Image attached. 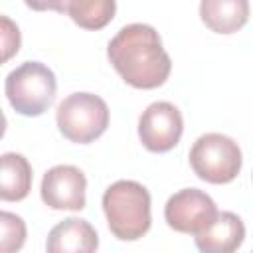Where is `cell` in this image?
Here are the masks:
<instances>
[{
	"mask_svg": "<svg viewBox=\"0 0 253 253\" xmlns=\"http://www.w3.org/2000/svg\"><path fill=\"white\" fill-rule=\"evenodd\" d=\"M2 47H4V55H2L4 61H8L20 49V30L8 16H2Z\"/></svg>",
	"mask_w": 253,
	"mask_h": 253,
	"instance_id": "9a60e30c",
	"label": "cell"
},
{
	"mask_svg": "<svg viewBox=\"0 0 253 253\" xmlns=\"http://www.w3.org/2000/svg\"><path fill=\"white\" fill-rule=\"evenodd\" d=\"M182 130V113L168 101H156L148 105L138 119V138L150 152L162 154L172 150L180 142Z\"/></svg>",
	"mask_w": 253,
	"mask_h": 253,
	"instance_id": "52a82bcc",
	"label": "cell"
},
{
	"mask_svg": "<svg viewBox=\"0 0 253 253\" xmlns=\"http://www.w3.org/2000/svg\"><path fill=\"white\" fill-rule=\"evenodd\" d=\"M243 156L239 144L221 134H202L190 148V166L194 174L210 184H229L241 172Z\"/></svg>",
	"mask_w": 253,
	"mask_h": 253,
	"instance_id": "5b68a950",
	"label": "cell"
},
{
	"mask_svg": "<svg viewBox=\"0 0 253 253\" xmlns=\"http://www.w3.org/2000/svg\"><path fill=\"white\" fill-rule=\"evenodd\" d=\"M196 247L204 253H231L241 247L245 239V225L239 215L219 211L215 221L196 237Z\"/></svg>",
	"mask_w": 253,
	"mask_h": 253,
	"instance_id": "30bf717a",
	"label": "cell"
},
{
	"mask_svg": "<svg viewBox=\"0 0 253 253\" xmlns=\"http://www.w3.org/2000/svg\"><path fill=\"white\" fill-rule=\"evenodd\" d=\"M32 166L26 156L4 152L0 158V198L4 202H20L32 190Z\"/></svg>",
	"mask_w": 253,
	"mask_h": 253,
	"instance_id": "7c38bea8",
	"label": "cell"
},
{
	"mask_svg": "<svg viewBox=\"0 0 253 253\" xmlns=\"http://www.w3.org/2000/svg\"><path fill=\"white\" fill-rule=\"evenodd\" d=\"M28 8L36 10V12H59L63 14L67 10V0H24Z\"/></svg>",
	"mask_w": 253,
	"mask_h": 253,
	"instance_id": "2e32d148",
	"label": "cell"
},
{
	"mask_svg": "<svg viewBox=\"0 0 253 253\" xmlns=\"http://www.w3.org/2000/svg\"><path fill=\"white\" fill-rule=\"evenodd\" d=\"M115 0H67L65 14L83 30H103L115 18Z\"/></svg>",
	"mask_w": 253,
	"mask_h": 253,
	"instance_id": "4fadbf2b",
	"label": "cell"
},
{
	"mask_svg": "<svg viewBox=\"0 0 253 253\" xmlns=\"http://www.w3.org/2000/svg\"><path fill=\"white\" fill-rule=\"evenodd\" d=\"M103 211L111 233L121 241H136L150 229V194L134 180H119L103 194Z\"/></svg>",
	"mask_w": 253,
	"mask_h": 253,
	"instance_id": "7a4b0ae2",
	"label": "cell"
},
{
	"mask_svg": "<svg viewBox=\"0 0 253 253\" xmlns=\"http://www.w3.org/2000/svg\"><path fill=\"white\" fill-rule=\"evenodd\" d=\"M99 247V235L87 219L67 217L59 221L47 235L45 249L49 253H91Z\"/></svg>",
	"mask_w": 253,
	"mask_h": 253,
	"instance_id": "9c48e42d",
	"label": "cell"
},
{
	"mask_svg": "<svg viewBox=\"0 0 253 253\" xmlns=\"http://www.w3.org/2000/svg\"><path fill=\"white\" fill-rule=\"evenodd\" d=\"M200 18L215 34H235L249 20V0H202Z\"/></svg>",
	"mask_w": 253,
	"mask_h": 253,
	"instance_id": "8fae6325",
	"label": "cell"
},
{
	"mask_svg": "<svg viewBox=\"0 0 253 253\" xmlns=\"http://www.w3.org/2000/svg\"><path fill=\"white\" fill-rule=\"evenodd\" d=\"M57 91L53 71L40 61H26L8 73L4 93L10 107L24 117H38L45 113Z\"/></svg>",
	"mask_w": 253,
	"mask_h": 253,
	"instance_id": "3957f363",
	"label": "cell"
},
{
	"mask_svg": "<svg viewBox=\"0 0 253 253\" xmlns=\"http://www.w3.org/2000/svg\"><path fill=\"white\" fill-rule=\"evenodd\" d=\"M0 227H2L0 249L4 253H12V251L22 249V245L26 241V223H24V219L16 213L2 211L0 213Z\"/></svg>",
	"mask_w": 253,
	"mask_h": 253,
	"instance_id": "5bb4252c",
	"label": "cell"
},
{
	"mask_svg": "<svg viewBox=\"0 0 253 253\" xmlns=\"http://www.w3.org/2000/svg\"><path fill=\"white\" fill-rule=\"evenodd\" d=\"M55 121L59 132L67 140L75 144H89L107 130L109 107L99 95L71 93L57 105Z\"/></svg>",
	"mask_w": 253,
	"mask_h": 253,
	"instance_id": "277c9868",
	"label": "cell"
},
{
	"mask_svg": "<svg viewBox=\"0 0 253 253\" xmlns=\"http://www.w3.org/2000/svg\"><path fill=\"white\" fill-rule=\"evenodd\" d=\"M215 202L198 188H186L168 198L164 206V219L168 227L178 233L198 235L206 231L217 217Z\"/></svg>",
	"mask_w": 253,
	"mask_h": 253,
	"instance_id": "8992f818",
	"label": "cell"
},
{
	"mask_svg": "<svg viewBox=\"0 0 253 253\" xmlns=\"http://www.w3.org/2000/svg\"><path fill=\"white\" fill-rule=\"evenodd\" d=\"M85 174L71 164H57L43 174L40 196L51 210L81 211L85 208Z\"/></svg>",
	"mask_w": 253,
	"mask_h": 253,
	"instance_id": "ba28073f",
	"label": "cell"
},
{
	"mask_svg": "<svg viewBox=\"0 0 253 253\" xmlns=\"http://www.w3.org/2000/svg\"><path fill=\"white\" fill-rule=\"evenodd\" d=\"M107 57L115 71L134 89H156L166 83L172 61L158 32L148 24H128L109 42Z\"/></svg>",
	"mask_w": 253,
	"mask_h": 253,
	"instance_id": "6da1fadb",
	"label": "cell"
}]
</instances>
